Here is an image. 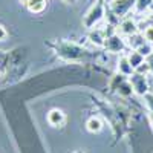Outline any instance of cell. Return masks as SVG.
<instances>
[{
	"label": "cell",
	"instance_id": "obj_10",
	"mask_svg": "<svg viewBox=\"0 0 153 153\" xmlns=\"http://www.w3.org/2000/svg\"><path fill=\"white\" fill-rule=\"evenodd\" d=\"M117 91H118V94L121 95V97H130L132 94H133V87H132V83L129 81V80H121L120 83H118V86H117Z\"/></svg>",
	"mask_w": 153,
	"mask_h": 153
},
{
	"label": "cell",
	"instance_id": "obj_23",
	"mask_svg": "<svg viewBox=\"0 0 153 153\" xmlns=\"http://www.w3.org/2000/svg\"><path fill=\"white\" fill-rule=\"evenodd\" d=\"M149 121H150V124L153 126V112H149Z\"/></svg>",
	"mask_w": 153,
	"mask_h": 153
},
{
	"label": "cell",
	"instance_id": "obj_12",
	"mask_svg": "<svg viewBox=\"0 0 153 153\" xmlns=\"http://www.w3.org/2000/svg\"><path fill=\"white\" fill-rule=\"evenodd\" d=\"M86 129L91 133H98V132H101V129H103V121H101L100 118H97V117L89 118L87 123H86Z\"/></svg>",
	"mask_w": 153,
	"mask_h": 153
},
{
	"label": "cell",
	"instance_id": "obj_14",
	"mask_svg": "<svg viewBox=\"0 0 153 153\" xmlns=\"http://www.w3.org/2000/svg\"><path fill=\"white\" fill-rule=\"evenodd\" d=\"M146 43V38H144V34H139V32H136V34H133V35H130L129 37V45L136 51L139 46H143Z\"/></svg>",
	"mask_w": 153,
	"mask_h": 153
},
{
	"label": "cell",
	"instance_id": "obj_11",
	"mask_svg": "<svg viewBox=\"0 0 153 153\" xmlns=\"http://www.w3.org/2000/svg\"><path fill=\"white\" fill-rule=\"evenodd\" d=\"M26 8H28L29 12H32V14H40V12H43V9L46 8V0H29Z\"/></svg>",
	"mask_w": 153,
	"mask_h": 153
},
{
	"label": "cell",
	"instance_id": "obj_4",
	"mask_svg": "<svg viewBox=\"0 0 153 153\" xmlns=\"http://www.w3.org/2000/svg\"><path fill=\"white\" fill-rule=\"evenodd\" d=\"M129 81L132 83V87H133V92L135 94L144 97L149 92V81L146 78V75H141V74L135 72L133 75H130V80Z\"/></svg>",
	"mask_w": 153,
	"mask_h": 153
},
{
	"label": "cell",
	"instance_id": "obj_25",
	"mask_svg": "<svg viewBox=\"0 0 153 153\" xmlns=\"http://www.w3.org/2000/svg\"><path fill=\"white\" fill-rule=\"evenodd\" d=\"M149 9H150V11H152V12H153V2H152V3H150V8H149Z\"/></svg>",
	"mask_w": 153,
	"mask_h": 153
},
{
	"label": "cell",
	"instance_id": "obj_1",
	"mask_svg": "<svg viewBox=\"0 0 153 153\" xmlns=\"http://www.w3.org/2000/svg\"><path fill=\"white\" fill-rule=\"evenodd\" d=\"M103 17H104V2L103 0H98V2L86 12V16L83 17V25L87 29H92Z\"/></svg>",
	"mask_w": 153,
	"mask_h": 153
},
{
	"label": "cell",
	"instance_id": "obj_2",
	"mask_svg": "<svg viewBox=\"0 0 153 153\" xmlns=\"http://www.w3.org/2000/svg\"><path fill=\"white\" fill-rule=\"evenodd\" d=\"M57 51H58L57 54H58L60 57L68 58V60H74V58H76V57H81V55H84V52H86L84 49L78 48V46L74 45V43H60V45L57 46Z\"/></svg>",
	"mask_w": 153,
	"mask_h": 153
},
{
	"label": "cell",
	"instance_id": "obj_6",
	"mask_svg": "<svg viewBox=\"0 0 153 153\" xmlns=\"http://www.w3.org/2000/svg\"><path fill=\"white\" fill-rule=\"evenodd\" d=\"M65 121H66V115L63 113V110H60V109L49 110V113H48V123L52 127H60V126L65 124Z\"/></svg>",
	"mask_w": 153,
	"mask_h": 153
},
{
	"label": "cell",
	"instance_id": "obj_21",
	"mask_svg": "<svg viewBox=\"0 0 153 153\" xmlns=\"http://www.w3.org/2000/svg\"><path fill=\"white\" fill-rule=\"evenodd\" d=\"M146 61L149 63V66H150V71H153V54H152V55H149Z\"/></svg>",
	"mask_w": 153,
	"mask_h": 153
},
{
	"label": "cell",
	"instance_id": "obj_18",
	"mask_svg": "<svg viewBox=\"0 0 153 153\" xmlns=\"http://www.w3.org/2000/svg\"><path fill=\"white\" fill-rule=\"evenodd\" d=\"M143 34H144V38H146V42L152 45V43H153V26H149V28H147V29H146V31H144Z\"/></svg>",
	"mask_w": 153,
	"mask_h": 153
},
{
	"label": "cell",
	"instance_id": "obj_9",
	"mask_svg": "<svg viewBox=\"0 0 153 153\" xmlns=\"http://www.w3.org/2000/svg\"><path fill=\"white\" fill-rule=\"evenodd\" d=\"M118 72H120V75H124V76H130L135 74V69L132 68V65L129 63V58L126 55H123L118 61Z\"/></svg>",
	"mask_w": 153,
	"mask_h": 153
},
{
	"label": "cell",
	"instance_id": "obj_3",
	"mask_svg": "<svg viewBox=\"0 0 153 153\" xmlns=\"http://www.w3.org/2000/svg\"><path fill=\"white\" fill-rule=\"evenodd\" d=\"M136 3V0H110V11L113 16L123 17L129 12Z\"/></svg>",
	"mask_w": 153,
	"mask_h": 153
},
{
	"label": "cell",
	"instance_id": "obj_26",
	"mask_svg": "<svg viewBox=\"0 0 153 153\" xmlns=\"http://www.w3.org/2000/svg\"><path fill=\"white\" fill-rule=\"evenodd\" d=\"M74 153H84V152H81V150H76V152H74Z\"/></svg>",
	"mask_w": 153,
	"mask_h": 153
},
{
	"label": "cell",
	"instance_id": "obj_22",
	"mask_svg": "<svg viewBox=\"0 0 153 153\" xmlns=\"http://www.w3.org/2000/svg\"><path fill=\"white\" fill-rule=\"evenodd\" d=\"M147 20H149V23H150L152 26H153V12H152L150 16H147Z\"/></svg>",
	"mask_w": 153,
	"mask_h": 153
},
{
	"label": "cell",
	"instance_id": "obj_20",
	"mask_svg": "<svg viewBox=\"0 0 153 153\" xmlns=\"http://www.w3.org/2000/svg\"><path fill=\"white\" fill-rule=\"evenodd\" d=\"M6 37H8V32H6V29L2 26V25H0V42H3Z\"/></svg>",
	"mask_w": 153,
	"mask_h": 153
},
{
	"label": "cell",
	"instance_id": "obj_16",
	"mask_svg": "<svg viewBox=\"0 0 153 153\" xmlns=\"http://www.w3.org/2000/svg\"><path fill=\"white\" fill-rule=\"evenodd\" d=\"M136 51H138V52L141 54V55H143L144 58H147L149 55H152V54H153V49H152L150 43H147V42H146V43H144L143 46H139V48H138Z\"/></svg>",
	"mask_w": 153,
	"mask_h": 153
},
{
	"label": "cell",
	"instance_id": "obj_13",
	"mask_svg": "<svg viewBox=\"0 0 153 153\" xmlns=\"http://www.w3.org/2000/svg\"><path fill=\"white\" fill-rule=\"evenodd\" d=\"M127 58H129V63L132 65V68H133V69H136L139 65H143V63L146 61V58H144L141 54H139L138 51H132V52H130L129 55H127Z\"/></svg>",
	"mask_w": 153,
	"mask_h": 153
},
{
	"label": "cell",
	"instance_id": "obj_15",
	"mask_svg": "<svg viewBox=\"0 0 153 153\" xmlns=\"http://www.w3.org/2000/svg\"><path fill=\"white\" fill-rule=\"evenodd\" d=\"M153 2V0H136V3H135V9L138 12H144L146 9L150 8V3Z\"/></svg>",
	"mask_w": 153,
	"mask_h": 153
},
{
	"label": "cell",
	"instance_id": "obj_24",
	"mask_svg": "<svg viewBox=\"0 0 153 153\" xmlns=\"http://www.w3.org/2000/svg\"><path fill=\"white\" fill-rule=\"evenodd\" d=\"M28 2H29V0H20V3H23L25 6H26V5H28Z\"/></svg>",
	"mask_w": 153,
	"mask_h": 153
},
{
	"label": "cell",
	"instance_id": "obj_17",
	"mask_svg": "<svg viewBox=\"0 0 153 153\" xmlns=\"http://www.w3.org/2000/svg\"><path fill=\"white\" fill-rule=\"evenodd\" d=\"M135 72L141 74V75H146V74H149V72H150V66H149V63H147V61H144L143 65H139V66L135 69Z\"/></svg>",
	"mask_w": 153,
	"mask_h": 153
},
{
	"label": "cell",
	"instance_id": "obj_5",
	"mask_svg": "<svg viewBox=\"0 0 153 153\" xmlns=\"http://www.w3.org/2000/svg\"><path fill=\"white\" fill-rule=\"evenodd\" d=\"M104 48L109 52H123L126 48V43L118 34H110V35H107L106 42H104Z\"/></svg>",
	"mask_w": 153,
	"mask_h": 153
},
{
	"label": "cell",
	"instance_id": "obj_19",
	"mask_svg": "<svg viewBox=\"0 0 153 153\" xmlns=\"http://www.w3.org/2000/svg\"><path fill=\"white\" fill-rule=\"evenodd\" d=\"M144 100H146V106L150 109V112H153V94L152 92H147L144 95Z\"/></svg>",
	"mask_w": 153,
	"mask_h": 153
},
{
	"label": "cell",
	"instance_id": "obj_7",
	"mask_svg": "<svg viewBox=\"0 0 153 153\" xmlns=\"http://www.w3.org/2000/svg\"><path fill=\"white\" fill-rule=\"evenodd\" d=\"M136 32H139V31H138V25H136L135 20L126 19V20L121 22V25H120V34H121V35L130 37V35H133V34H136Z\"/></svg>",
	"mask_w": 153,
	"mask_h": 153
},
{
	"label": "cell",
	"instance_id": "obj_8",
	"mask_svg": "<svg viewBox=\"0 0 153 153\" xmlns=\"http://www.w3.org/2000/svg\"><path fill=\"white\" fill-rule=\"evenodd\" d=\"M106 31L103 29H92L89 32V40H91L95 46H104V42H106Z\"/></svg>",
	"mask_w": 153,
	"mask_h": 153
}]
</instances>
